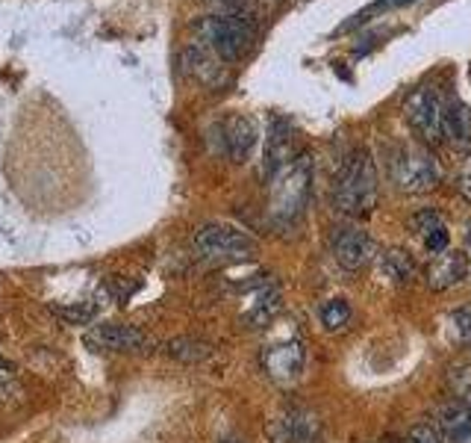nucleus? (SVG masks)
<instances>
[{"mask_svg":"<svg viewBox=\"0 0 471 443\" xmlns=\"http://www.w3.org/2000/svg\"><path fill=\"white\" fill-rule=\"evenodd\" d=\"M333 204L339 213L360 219L368 216L377 204V169L365 148L351 151L339 165L333 184Z\"/></svg>","mask_w":471,"mask_h":443,"instance_id":"f257e3e1","label":"nucleus"},{"mask_svg":"<svg viewBox=\"0 0 471 443\" xmlns=\"http://www.w3.org/2000/svg\"><path fill=\"white\" fill-rule=\"evenodd\" d=\"M312 190V160L307 154H298L283 172L272 181V222L274 228H295L304 216Z\"/></svg>","mask_w":471,"mask_h":443,"instance_id":"f03ea898","label":"nucleus"},{"mask_svg":"<svg viewBox=\"0 0 471 443\" xmlns=\"http://www.w3.org/2000/svg\"><path fill=\"white\" fill-rule=\"evenodd\" d=\"M198 36L224 62H239L256 44L254 15H207L198 21Z\"/></svg>","mask_w":471,"mask_h":443,"instance_id":"7ed1b4c3","label":"nucleus"},{"mask_svg":"<svg viewBox=\"0 0 471 443\" xmlns=\"http://www.w3.org/2000/svg\"><path fill=\"white\" fill-rule=\"evenodd\" d=\"M392 174H395L401 193L424 195L439 186L442 169L436 163L433 151H428L424 146H403L395 154V160H392Z\"/></svg>","mask_w":471,"mask_h":443,"instance_id":"20e7f679","label":"nucleus"},{"mask_svg":"<svg viewBox=\"0 0 471 443\" xmlns=\"http://www.w3.org/2000/svg\"><path fill=\"white\" fill-rule=\"evenodd\" d=\"M195 249L200 251V258L207 260H242L256 251V240L248 231L216 222V225H204L198 231Z\"/></svg>","mask_w":471,"mask_h":443,"instance_id":"39448f33","label":"nucleus"},{"mask_svg":"<svg viewBox=\"0 0 471 443\" xmlns=\"http://www.w3.org/2000/svg\"><path fill=\"white\" fill-rule=\"evenodd\" d=\"M442 98L433 86H419L412 89V95L403 104V116H407L410 127L419 133L424 142L442 139Z\"/></svg>","mask_w":471,"mask_h":443,"instance_id":"423d86ee","label":"nucleus"},{"mask_svg":"<svg viewBox=\"0 0 471 443\" xmlns=\"http://www.w3.org/2000/svg\"><path fill=\"white\" fill-rule=\"evenodd\" d=\"M307 367V349L300 340H283L272 343L263 352V370L265 375L280 387H289L300 379V372Z\"/></svg>","mask_w":471,"mask_h":443,"instance_id":"0eeeda50","label":"nucleus"},{"mask_svg":"<svg viewBox=\"0 0 471 443\" xmlns=\"http://www.w3.org/2000/svg\"><path fill=\"white\" fill-rule=\"evenodd\" d=\"M333 258L347 272H360L374 260V240L360 225H342L333 234Z\"/></svg>","mask_w":471,"mask_h":443,"instance_id":"6e6552de","label":"nucleus"},{"mask_svg":"<svg viewBox=\"0 0 471 443\" xmlns=\"http://www.w3.org/2000/svg\"><path fill=\"white\" fill-rule=\"evenodd\" d=\"M83 343L95 352H144L151 349V337L136 325H95L86 331Z\"/></svg>","mask_w":471,"mask_h":443,"instance_id":"1a4fd4ad","label":"nucleus"},{"mask_svg":"<svg viewBox=\"0 0 471 443\" xmlns=\"http://www.w3.org/2000/svg\"><path fill=\"white\" fill-rule=\"evenodd\" d=\"M291 127L289 121L283 118H274L272 127H268V137H265V154H263V174L265 181L272 184L274 177L286 169V165L295 160V146H291Z\"/></svg>","mask_w":471,"mask_h":443,"instance_id":"9d476101","label":"nucleus"},{"mask_svg":"<svg viewBox=\"0 0 471 443\" xmlns=\"http://www.w3.org/2000/svg\"><path fill=\"white\" fill-rule=\"evenodd\" d=\"M471 272V263H468V254L463 251H442L436 254L433 263L428 266V275H424V281H428L430 290L442 293V290H451V287H459Z\"/></svg>","mask_w":471,"mask_h":443,"instance_id":"9b49d317","label":"nucleus"},{"mask_svg":"<svg viewBox=\"0 0 471 443\" xmlns=\"http://www.w3.org/2000/svg\"><path fill=\"white\" fill-rule=\"evenodd\" d=\"M224 137V151L233 163H245L251 157V151L256 146V125L242 113H233L221 127Z\"/></svg>","mask_w":471,"mask_h":443,"instance_id":"f8f14e48","label":"nucleus"},{"mask_svg":"<svg viewBox=\"0 0 471 443\" xmlns=\"http://www.w3.org/2000/svg\"><path fill=\"white\" fill-rule=\"evenodd\" d=\"M274 443H316L319 440V419L309 411H289L272 426Z\"/></svg>","mask_w":471,"mask_h":443,"instance_id":"ddd939ff","label":"nucleus"},{"mask_svg":"<svg viewBox=\"0 0 471 443\" xmlns=\"http://www.w3.org/2000/svg\"><path fill=\"white\" fill-rule=\"evenodd\" d=\"M442 137L451 148H471V109L457 98L442 109Z\"/></svg>","mask_w":471,"mask_h":443,"instance_id":"4468645a","label":"nucleus"},{"mask_svg":"<svg viewBox=\"0 0 471 443\" xmlns=\"http://www.w3.org/2000/svg\"><path fill=\"white\" fill-rule=\"evenodd\" d=\"M439 426L454 443H471V405L463 399H451L448 405H442Z\"/></svg>","mask_w":471,"mask_h":443,"instance_id":"2eb2a0df","label":"nucleus"},{"mask_svg":"<svg viewBox=\"0 0 471 443\" xmlns=\"http://www.w3.org/2000/svg\"><path fill=\"white\" fill-rule=\"evenodd\" d=\"M280 307H283L280 287L277 284H263L260 293H256V298H254L251 310L245 314V325L248 328H265L280 314Z\"/></svg>","mask_w":471,"mask_h":443,"instance_id":"dca6fc26","label":"nucleus"},{"mask_svg":"<svg viewBox=\"0 0 471 443\" xmlns=\"http://www.w3.org/2000/svg\"><path fill=\"white\" fill-rule=\"evenodd\" d=\"M183 62L189 65V71L207 86H221L224 80H227V71L212 60V53L204 48V44H189L186 53H183Z\"/></svg>","mask_w":471,"mask_h":443,"instance_id":"f3484780","label":"nucleus"},{"mask_svg":"<svg viewBox=\"0 0 471 443\" xmlns=\"http://www.w3.org/2000/svg\"><path fill=\"white\" fill-rule=\"evenodd\" d=\"M212 343L200 340V337H174L165 343V354L180 363H204L212 358Z\"/></svg>","mask_w":471,"mask_h":443,"instance_id":"a211bd4d","label":"nucleus"},{"mask_svg":"<svg viewBox=\"0 0 471 443\" xmlns=\"http://www.w3.org/2000/svg\"><path fill=\"white\" fill-rule=\"evenodd\" d=\"M380 266H383V275L392 278L395 284H410L416 278V266L407 258V251L401 249H389L383 251V258H380Z\"/></svg>","mask_w":471,"mask_h":443,"instance_id":"6ab92c4d","label":"nucleus"},{"mask_svg":"<svg viewBox=\"0 0 471 443\" xmlns=\"http://www.w3.org/2000/svg\"><path fill=\"white\" fill-rule=\"evenodd\" d=\"M321 325L328 331H345L347 323H351V305L345 302V298H330V302L321 305Z\"/></svg>","mask_w":471,"mask_h":443,"instance_id":"aec40b11","label":"nucleus"},{"mask_svg":"<svg viewBox=\"0 0 471 443\" xmlns=\"http://www.w3.org/2000/svg\"><path fill=\"white\" fill-rule=\"evenodd\" d=\"M410 225H412V231H416L421 240H428L439 228H445V219L436 213V210H419V213L410 219Z\"/></svg>","mask_w":471,"mask_h":443,"instance_id":"412c9836","label":"nucleus"},{"mask_svg":"<svg viewBox=\"0 0 471 443\" xmlns=\"http://www.w3.org/2000/svg\"><path fill=\"white\" fill-rule=\"evenodd\" d=\"M451 384H454V393L457 399L471 405V367H454L451 370Z\"/></svg>","mask_w":471,"mask_h":443,"instance_id":"4be33fe9","label":"nucleus"},{"mask_svg":"<svg viewBox=\"0 0 471 443\" xmlns=\"http://www.w3.org/2000/svg\"><path fill=\"white\" fill-rule=\"evenodd\" d=\"M218 9V15H251V0H207Z\"/></svg>","mask_w":471,"mask_h":443,"instance_id":"5701e85b","label":"nucleus"},{"mask_svg":"<svg viewBox=\"0 0 471 443\" xmlns=\"http://www.w3.org/2000/svg\"><path fill=\"white\" fill-rule=\"evenodd\" d=\"M407 4H412V0H377V4H372L368 9H363V13H356L354 21H347V24H345L342 30H351V27H356V24H363V21H368V15L377 13V9H395V6H407Z\"/></svg>","mask_w":471,"mask_h":443,"instance_id":"b1692460","label":"nucleus"},{"mask_svg":"<svg viewBox=\"0 0 471 443\" xmlns=\"http://www.w3.org/2000/svg\"><path fill=\"white\" fill-rule=\"evenodd\" d=\"M407 443H442V440H439V431H436L433 426L419 423V426H412V429H410Z\"/></svg>","mask_w":471,"mask_h":443,"instance_id":"393cba45","label":"nucleus"},{"mask_svg":"<svg viewBox=\"0 0 471 443\" xmlns=\"http://www.w3.org/2000/svg\"><path fill=\"white\" fill-rule=\"evenodd\" d=\"M451 325L457 328L459 337H463L466 343H471V307L457 310V314L451 316Z\"/></svg>","mask_w":471,"mask_h":443,"instance_id":"a878e982","label":"nucleus"},{"mask_svg":"<svg viewBox=\"0 0 471 443\" xmlns=\"http://www.w3.org/2000/svg\"><path fill=\"white\" fill-rule=\"evenodd\" d=\"M459 193H463V198L471 204V151H468V157L463 163V169H459Z\"/></svg>","mask_w":471,"mask_h":443,"instance_id":"bb28decb","label":"nucleus"},{"mask_svg":"<svg viewBox=\"0 0 471 443\" xmlns=\"http://www.w3.org/2000/svg\"><path fill=\"white\" fill-rule=\"evenodd\" d=\"M9 382H13V367H9V363L0 361V387L9 384Z\"/></svg>","mask_w":471,"mask_h":443,"instance_id":"cd10ccee","label":"nucleus"},{"mask_svg":"<svg viewBox=\"0 0 471 443\" xmlns=\"http://www.w3.org/2000/svg\"><path fill=\"white\" fill-rule=\"evenodd\" d=\"M466 242H468V251H471V222H468V231H466Z\"/></svg>","mask_w":471,"mask_h":443,"instance_id":"c85d7f7f","label":"nucleus"},{"mask_svg":"<svg viewBox=\"0 0 471 443\" xmlns=\"http://www.w3.org/2000/svg\"><path fill=\"white\" fill-rule=\"evenodd\" d=\"M224 443H239V440H224Z\"/></svg>","mask_w":471,"mask_h":443,"instance_id":"c756f323","label":"nucleus"}]
</instances>
